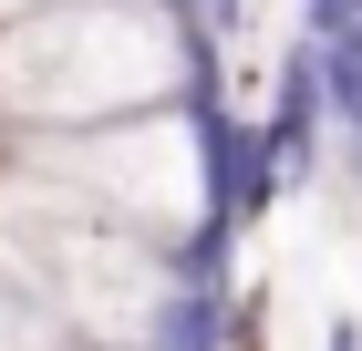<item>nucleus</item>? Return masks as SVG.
<instances>
[{
  "label": "nucleus",
  "instance_id": "f257e3e1",
  "mask_svg": "<svg viewBox=\"0 0 362 351\" xmlns=\"http://www.w3.org/2000/svg\"><path fill=\"white\" fill-rule=\"evenodd\" d=\"M166 104H218V42L166 0H52L0 31V124L21 135H93Z\"/></svg>",
  "mask_w": 362,
  "mask_h": 351
},
{
  "label": "nucleus",
  "instance_id": "f03ea898",
  "mask_svg": "<svg viewBox=\"0 0 362 351\" xmlns=\"http://www.w3.org/2000/svg\"><path fill=\"white\" fill-rule=\"evenodd\" d=\"M0 279L21 299H42L73 351H156L166 310L187 290H218V279H197L176 248L135 238V227H114V217L73 207L52 196L42 176H0Z\"/></svg>",
  "mask_w": 362,
  "mask_h": 351
},
{
  "label": "nucleus",
  "instance_id": "7ed1b4c3",
  "mask_svg": "<svg viewBox=\"0 0 362 351\" xmlns=\"http://www.w3.org/2000/svg\"><path fill=\"white\" fill-rule=\"evenodd\" d=\"M321 114L362 124V21L341 31V42H321Z\"/></svg>",
  "mask_w": 362,
  "mask_h": 351
},
{
  "label": "nucleus",
  "instance_id": "20e7f679",
  "mask_svg": "<svg viewBox=\"0 0 362 351\" xmlns=\"http://www.w3.org/2000/svg\"><path fill=\"white\" fill-rule=\"evenodd\" d=\"M0 351H73V331H62L42 299H21L11 279H0Z\"/></svg>",
  "mask_w": 362,
  "mask_h": 351
},
{
  "label": "nucleus",
  "instance_id": "39448f33",
  "mask_svg": "<svg viewBox=\"0 0 362 351\" xmlns=\"http://www.w3.org/2000/svg\"><path fill=\"white\" fill-rule=\"evenodd\" d=\"M31 11H52V0H0V31H11V21H31Z\"/></svg>",
  "mask_w": 362,
  "mask_h": 351
},
{
  "label": "nucleus",
  "instance_id": "423d86ee",
  "mask_svg": "<svg viewBox=\"0 0 362 351\" xmlns=\"http://www.w3.org/2000/svg\"><path fill=\"white\" fill-rule=\"evenodd\" d=\"M332 351H362V321H332Z\"/></svg>",
  "mask_w": 362,
  "mask_h": 351
},
{
  "label": "nucleus",
  "instance_id": "0eeeda50",
  "mask_svg": "<svg viewBox=\"0 0 362 351\" xmlns=\"http://www.w3.org/2000/svg\"><path fill=\"white\" fill-rule=\"evenodd\" d=\"M249 351H259V341H249Z\"/></svg>",
  "mask_w": 362,
  "mask_h": 351
}]
</instances>
